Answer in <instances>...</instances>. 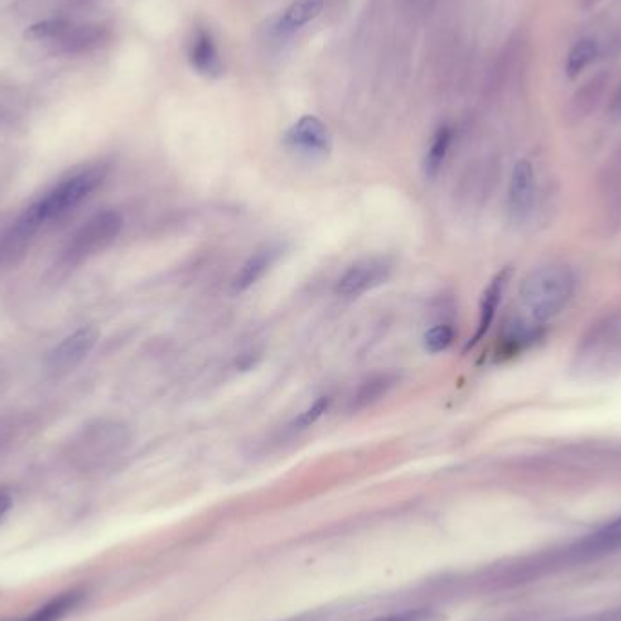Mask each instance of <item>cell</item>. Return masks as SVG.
<instances>
[{
  "label": "cell",
  "mask_w": 621,
  "mask_h": 621,
  "mask_svg": "<svg viewBox=\"0 0 621 621\" xmlns=\"http://www.w3.org/2000/svg\"><path fill=\"white\" fill-rule=\"evenodd\" d=\"M576 278L567 266L538 267L523 278L520 302L534 324H543L569 306Z\"/></svg>",
  "instance_id": "cell-1"
},
{
  "label": "cell",
  "mask_w": 621,
  "mask_h": 621,
  "mask_svg": "<svg viewBox=\"0 0 621 621\" xmlns=\"http://www.w3.org/2000/svg\"><path fill=\"white\" fill-rule=\"evenodd\" d=\"M129 444V429L115 420H93L73 436L68 456L84 471L97 469L117 458Z\"/></svg>",
  "instance_id": "cell-2"
},
{
  "label": "cell",
  "mask_w": 621,
  "mask_h": 621,
  "mask_svg": "<svg viewBox=\"0 0 621 621\" xmlns=\"http://www.w3.org/2000/svg\"><path fill=\"white\" fill-rule=\"evenodd\" d=\"M106 178L104 166H89L64 178L55 188L50 189L44 197L35 200L30 209L39 218L42 227L51 226L68 217L71 211L88 200L102 186Z\"/></svg>",
  "instance_id": "cell-3"
},
{
  "label": "cell",
  "mask_w": 621,
  "mask_h": 621,
  "mask_svg": "<svg viewBox=\"0 0 621 621\" xmlns=\"http://www.w3.org/2000/svg\"><path fill=\"white\" fill-rule=\"evenodd\" d=\"M124 227V217L115 209L100 211L88 218L71 235L59 257V269H75L115 242Z\"/></svg>",
  "instance_id": "cell-4"
},
{
  "label": "cell",
  "mask_w": 621,
  "mask_h": 621,
  "mask_svg": "<svg viewBox=\"0 0 621 621\" xmlns=\"http://www.w3.org/2000/svg\"><path fill=\"white\" fill-rule=\"evenodd\" d=\"M395 262L385 255L360 258L345 269L336 280L335 293L345 300H355L371 293L376 287L384 286L393 276Z\"/></svg>",
  "instance_id": "cell-5"
},
{
  "label": "cell",
  "mask_w": 621,
  "mask_h": 621,
  "mask_svg": "<svg viewBox=\"0 0 621 621\" xmlns=\"http://www.w3.org/2000/svg\"><path fill=\"white\" fill-rule=\"evenodd\" d=\"M284 146L296 157L324 160L333 149V138L326 124L316 115H304L287 129Z\"/></svg>",
  "instance_id": "cell-6"
},
{
  "label": "cell",
  "mask_w": 621,
  "mask_h": 621,
  "mask_svg": "<svg viewBox=\"0 0 621 621\" xmlns=\"http://www.w3.org/2000/svg\"><path fill=\"white\" fill-rule=\"evenodd\" d=\"M42 229L44 227L40 226L30 207H26L11 222L10 227L0 235V273L19 266Z\"/></svg>",
  "instance_id": "cell-7"
},
{
  "label": "cell",
  "mask_w": 621,
  "mask_h": 621,
  "mask_svg": "<svg viewBox=\"0 0 621 621\" xmlns=\"http://www.w3.org/2000/svg\"><path fill=\"white\" fill-rule=\"evenodd\" d=\"M99 338V329L93 326L80 327L71 335L64 336L46 356V369L51 375H68L88 358Z\"/></svg>",
  "instance_id": "cell-8"
},
{
  "label": "cell",
  "mask_w": 621,
  "mask_h": 621,
  "mask_svg": "<svg viewBox=\"0 0 621 621\" xmlns=\"http://www.w3.org/2000/svg\"><path fill=\"white\" fill-rule=\"evenodd\" d=\"M580 360L587 369H612L621 362V320L611 318L592 331L582 345Z\"/></svg>",
  "instance_id": "cell-9"
},
{
  "label": "cell",
  "mask_w": 621,
  "mask_h": 621,
  "mask_svg": "<svg viewBox=\"0 0 621 621\" xmlns=\"http://www.w3.org/2000/svg\"><path fill=\"white\" fill-rule=\"evenodd\" d=\"M536 200V177L533 164L529 160H518L514 164L507 193V211L509 218L516 224H523L533 213Z\"/></svg>",
  "instance_id": "cell-10"
},
{
  "label": "cell",
  "mask_w": 621,
  "mask_h": 621,
  "mask_svg": "<svg viewBox=\"0 0 621 621\" xmlns=\"http://www.w3.org/2000/svg\"><path fill=\"white\" fill-rule=\"evenodd\" d=\"M188 60L191 69L204 79H220L224 75V62L218 50L213 31L197 26L188 40Z\"/></svg>",
  "instance_id": "cell-11"
},
{
  "label": "cell",
  "mask_w": 621,
  "mask_h": 621,
  "mask_svg": "<svg viewBox=\"0 0 621 621\" xmlns=\"http://www.w3.org/2000/svg\"><path fill=\"white\" fill-rule=\"evenodd\" d=\"M284 255V244L269 242L255 249L246 262L240 266L237 275L233 276L231 291L235 295H242L251 287L257 286L258 282L273 269L276 262Z\"/></svg>",
  "instance_id": "cell-12"
},
{
  "label": "cell",
  "mask_w": 621,
  "mask_h": 621,
  "mask_svg": "<svg viewBox=\"0 0 621 621\" xmlns=\"http://www.w3.org/2000/svg\"><path fill=\"white\" fill-rule=\"evenodd\" d=\"M326 8V0H293L282 15L276 19L273 33L284 39L304 30L311 22H315Z\"/></svg>",
  "instance_id": "cell-13"
},
{
  "label": "cell",
  "mask_w": 621,
  "mask_h": 621,
  "mask_svg": "<svg viewBox=\"0 0 621 621\" xmlns=\"http://www.w3.org/2000/svg\"><path fill=\"white\" fill-rule=\"evenodd\" d=\"M509 276H511V269L505 267L498 275L494 276L493 280L489 282L487 289L483 291L476 331H474L473 338L469 340V344H467L465 349H473L474 345L482 342L485 335H487V331L493 326L496 311H498V307L502 304L503 291H505V286L509 282Z\"/></svg>",
  "instance_id": "cell-14"
},
{
  "label": "cell",
  "mask_w": 621,
  "mask_h": 621,
  "mask_svg": "<svg viewBox=\"0 0 621 621\" xmlns=\"http://www.w3.org/2000/svg\"><path fill=\"white\" fill-rule=\"evenodd\" d=\"M108 39V30L99 24H84V26H75L71 24L68 31L60 37L57 46L62 53L68 55H80V53H88V51L99 48L102 42Z\"/></svg>",
  "instance_id": "cell-15"
},
{
  "label": "cell",
  "mask_w": 621,
  "mask_h": 621,
  "mask_svg": "<svg viewBox=\"0 0 621 621\" xmlns=\"http://www.w3.org/2000/svg\"><path fill=\"white\" fill-rule=\"evenodd\" d=\"M396 384H398V375L395 373H376V375L365 378L364 382L358 385L355 395L349 400V411L353 413L362 411L380 402Z\"/></svg>",
  "instance_id": "cell-16"
},
{
  "label": "cell",
  "mask_w": 621,
  "mask_h": 621,
  "mask_svg": "<svg viewBox=\"0 0 621 621\" xmlns=\"http://www.w3.org/2000/svg\"><path fill=\"white\" fill-rule=\"evenodd\" d=\"M621 547V516L605 523L596 533L589 534L582 543H578L576 552L580 556H598Z\"/></svg>",
  "instance_id": "cell-17"
},
{
  "label": "cell",
  "mask_w": 621,
  "mask_h": 621,
  "mask_svg": "<svg viewBox=\"0 0 621 621\" xmlns=\"http://www.w3.org/2000/svg\"><path fill=\"white\" fill-rule=\"evenodd\" d=\"M454 131L449 124H444L434 131L431 144L427 148L424 157V175L429 180L438 177L440 169L444 166L445 158L449 155V149L453 144Z\"/></svg>",
  "instance_id": "cell-18"
},
{
  "label": "cell",
  "mask_w": 621,
  "mask_h": 621,
  "mask_svg": "<svg viewBox=\"0 0 621 621\" xmlns=\"http://www.w3.org/2000/svg\"><path fill=\"white\" fill-rule=\"evenodd\" d=\"M80 602V592H64L60 596H55L53 600L44 603L37 611L30 614L28 618L20 621H60L68 616Z\"/></svg>",
  "instance_id": "cell-19"
},
{
  "label": "cell",
  "mask_w": 621,
  "mask_h": 621,
  "mask_svg": "<svg viewBox=\"0 0 621 621\" xmlns=\"http://www.w3.org/2000/svg\"><path fill=\"white\" fill-rule=\"evenodd\" d=\"M598 51H600V48H598L596 40L583 39L580 42H576L574 48L567 55V64H565L567 77L569 79L580 77L583 69L587 68L592 60L598 57Z\"/></svg>",
  "instance_id": "cell-20"
},
{
  "label": "cell",
  "mask_w": 621,
  "mask_h": 621,
  "mask_svg": "<svg viewBox=\"0 0 621 621\" xmlns=\"http://www.w3.org/2000/svg\"><path fill=\"white\" fill-rule=\"evenodd\" d=\"M71 22L64 19H51L39 22V24H33L31 28L26 31V39L37 40V42H53L57 44L60 37L68 31Z\"/></svg>",
  "instance_id": "cell-21"
},
{
  "label": "cell",
  "mask_w": 621,
  "mask_h": 621,
  "mask_svg": "<svg viewBox=\"0 0 621 621\" xmlns=\"http://www.w3.org/2000/svg\"><path fill=\"white\" fill-rule=\"evenodd\" d=\"M454 340V329L449 324L431 327L424 335V347L427 353L438 355L447 351Z\"/></svg>",
  "instance_id": "cell-22"
},
{
  "label": "cell",
  "mask_w": 621,
  "mask_h": 621,
  "mask_svg": "<svg viewBox=\"0 0 621 621\" xmlns=\"http://www.w3.org/2000/svg\"><path fill=\"white\" fill-rule=\"evenodd\" d=\"M329 407H331V398L329 396L316 398L313 404L309 405L307 409H304L293 420V424H291L293 431H306L309 427H313L329 411Z\"/></svg>",
  "instance_id": "cell-23"
},
{
  "label": "cell",
  "mask_w": 621,
  "mask_h": 621,
  "mask_svg": "<svg viewBox=\"0 0 621 621\" xmlns=\"http://www.w3.org/2000/svg\"><path fill=\"white\" fill-rule=\"evenodd\" d=\"M364 621H434V614L427 609H411V611L393 612L378 618Z\"/></svg>",
  "instance_id": "cell-24"
},
{
  "label": "cell",
  "mask_w": 621,
  "mask_h": 621,
  "mask_svg": "<svg viewBox=\"0 0 621 621\" xmlns=\"http://www.w3.org/2000/svg\"><path fill=\"white\" fill-rule=\"evenodd\" d=\"M20 427H22V424H20V418H17V416L2 418L0 420V447L13 442L15 434H19Z\"/></svg>",
  "instance_id": "cell-25"
},
{
  "label": "cell",
  "mask_w": 621,
  "mask_h": 621,
  "mask_svg": "<svg viewBox=\"0 0 621 621\" xmlns=\"http://www.w3.org/2000/svg\"><path fill=\"white\" fill-rule=\"evenodd\" d=\"M13 507V498L6 489H0V522L6 518V514L10 513V509Z\"/></svg>",
  "instance_id": "cell-26"
},
{
  "label": "cell",
  "mask_w": 621,
  "mask_h": 621,
  "mask_svg": "<svg viewBox=\"0 0 621 621\" xmlns=\"http://www.w3.org/2000/svg\"><path fill=\"white\" fill-rule=\"evenodd\" d=\"M4 119H6V111L0 108V122H4Z\"/></svg>",
  "instance_id": "cell-27"
},
{
  "label": "cell",
  "mask_w": 621,
  "mask_h": 621,
  "mask_svg": "<svg viewBox=\"0 0 621 621\" xmlns=\"http://www.w3.org/2000/svg\"><path fill=\"white\" fill-rule=\"evenodd\" d=\"M15 621H20V620H15Z\"/></svg>",
  "instance_id": "cell-28"
}]
</instances>
